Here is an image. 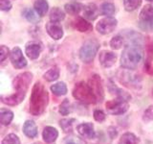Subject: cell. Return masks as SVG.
Listing matches in <instances>:
<instances>
[{
	"instance_id": "83f0119b",
	"label": "cell",
	"mask_w": 153,
	"mask_h": 144,
	"mask_svg": "<svg viewBox=\"0 0 153 144\" xmlns=\"http://www.w3.org/2000/svg\"><path fill=\"white\" fill-rule=\"evenodd\" d=\"M100 12L104 16H112L115 13V6L112 3H102V6H100Z\"/></svg>"
},
{
	"instance_id": "6da1fadb",
	"label": "cell",
	"mask_w": 153,
	"mask_h": 144,
	"mask_svg": "<svg viewBox=\"0 0 153 144\" xmlns=\"http://www.w3.org/2000/svg\"><path fill=\"white\" fill-rule=\"evenodd\" d=\"M32 78L33 75L30 72H24V73L17 75L13 82V88L14 89H16V92L12 95L6 96V97L1 96L2 102L9 106H16L20 104L23 99L25 98L29 86L32 82Z\"/></svg>"
},
{
	"instance_id": "ab89813d",
	"label": "cell",
	"mask_w": 153,
	"mask_h": 144,
	"mask_svg": "<svg viewBox=\"0 0 153 144\" xmlns=\"http://www.w3.org/2000/svg\"><path fill=\"white\" fill-rule=\"evenodd\" d=\"M147 1H150V2H153V0H147Z\"/></svg>"
},
{
	"instance_id": "4dcf8cb0",
	"label": "cell",
	"mask_w": 153,
	"mask_h": 144,
	"mask_svg": "<svg viewBox=\"0 0 153 144\" xmlns=\"http://www.w3.org/2000/svg\"><path fill=\"white\" fill-rule=\"evenodd\" d=\"M2 144H20V140L14 134H10L5 136L2 140Z\"/></svg>"
},
{
	"instance_id": "1f68e13d",
	"label": "cell",
	"mask_w": 153,
	"mask_h": 144,
	"mask_svg": "<svg viewBox=\"0 0 153 144\" xmlns=\"http://www.w3.org/2000/svg\"><path fill=\"white\" fill-rule=\"evenodd\" d=\"M71 112V109H70V103H69V100L68 99H65L63 102L61 103L60 107H59V112L62 115H67L69 114Z\"/></svg>"
},
{
	"instance_id": "cb8c5ba5",
	"label": "cell",
	"mask_w": 153,
	"mask_h": 144,
	"mask_svg": "<svg viewBox=\"0 0 153 144\" xmlns=\"http://www.w3.org/2000/svg\"><path fill=\"white\" fill-rule=\"evenodd\" d=\"M23 16H25V18L29 22L32 23H36L37 21H39V14L36 13L32 9H25L23 11Z\"/></svg>"
},
{
	"instance_id": "f1b7e54d",
	"label": "cell",
	"mask_w": 153,
	"mask_h": 144,
	"mask_svg": "<svg viewBox=\"0 0 153 144\" xmlns=\"http://www.w3.org/2000/svg\"><path fill=\"white\" fill-rule=\"evenodd\" d=\"M76 121V119L74 118H69V119H61L59 121V125L61 129L63 130L65 133H68L72 131V126H73L74 122Z\"/></svg>"
},
{
	"instance_id": "e0dca14e",
	"label": "cell",
	"mask_w": 153,
	"mask_h": 144,
	"mask_svg": "<svg viewBox=\"0 0 153 144\" xmlns=\"http://www.w3.org/2000/svg\"><path fill=\"white\" fill-rule=\"evenodd\" d=\"M75 27L76 30H79V32H89L93 29L92 25H91L87 20H85L84 18H81V17L76 18Z\"/></svg>"
},
{
	"instance_id": "ac0fdd59",
	"label": "cell",
	"mask_w": 153,
	"mask_h": 144,
	"mask_svg": "<svg viewBox=\"0 0 153 144\" xmlns=\"http://www.w3.org/2000/svg\"><path fill=\"white\" fill-rule=\"evenodd\" d=\"M13 118V112L6 109H1L0 110V122L4 126L11 124L12 120Z\"/></svg>"
},
{
	"instance_id": "9a60e30c",
	"label": "cell",
	"mask_w": 153,
	"mask_h": 144,
	"mask_svg": "<svg viewBox=\"0 0 153 144\" xmlns=\"http://www.w3.org/2000/svg\"><path fill=\"white\" fill-rule=\"evenodd\" d=\"M23 132L25 136L30 138H35L37 136V127L36 123L33 120H27L24 123L23 126Z\"/></svg>"
},
{
	"instance_id": "d4e9b609",
	"label": "cell",
	"mask_w": 153,
	"mask_h": 144,
	"mask_svg": "<svg viewBox=\"0 0 153 144\" xmlns=\"http://www.w3.org/2000/svg\"><path fill=\"white\" fill-rule=\"evenodd\" d=\"M64 8H65L66 13H68L70 14H76L82 10L83 6L78 2H72L69 4H66Z\"/></svg>"
},
{
	"instance_id": "8d00e7d4",
	"label": "cell",
	"mask_w": 153,
	"mask_h": 144,
	"mask_svg": "<svg viewBox=\"0 0 153 144\" xmlns=\"http://www.w3.org/2000/svg\"><path fill=\"white\" fill-rule=\"evenodd\" d=\"M0 8L2 11H10L12 8V3L10 0H0Z\"/></svg>"
},
{
	"instance_id": "3957f363",
	"label": "cell",
	"mask_w": 153,
	"mask_h": 144,
	"mask_svg": "<svg viewBox=\"0 0 153 144\" xmlns=\"http://www.w3.org/2000/svg\"><path fill=\"white\" fill-rule=\"evenodd\" d=\"M143 59V49L139 43L126 44L121 57V65L126 69H135Z\"/></svg>"
},
{
	"instance_id": "7a4b0ae2",
	"label": "cell",
	"mask_w": 153,
	"mask_h": 144,
	"mask_svg": "<svg viewBox=\"0 0 153 144\" xmlns=\"http://www.w3.org/2000/svg\"><path fill=\"white\" fill-rule=\"evenodd\" d=\"M49 102V94L44 86L40 83H36L32 89L30 98V112L33 115H40L45 112Z\"/></svg>"
},
{
	"instance_id": "9c48e42d",
	"label": "cell",
	"mask_w": 153,
	"mask_h": 144,
	"mask_svg": "<svg viewBox=\"0 0 153 144\" xmlns=\"http://www.w3.org/2000/svg\"><path fill=\"white\" fill-rule=\"evenodd\" d=\"M41 50H42V46L40 43H38L36 41H31L27 43L25 52L31 60H36L39 56Z\"/></svg>"
},
{
	"instance_id": "5bb4252c",
	"label": "cell",
	"mask_w": 153,
	"mask_h": 144,
	"mask_svg": "<svg viewBox=\"0 0 153 144\" xmlns=\"http://www.w3.org/2000/svg\"><path fill=\"white\" fill-rule=\"evenodd\" d=\"M42 136L44 141L47 143H53L56 141V139L59 136V132L56 131V129L51 126H47L43 130L42 133Z\"/></svg>"
},
{
	"instance_id": "484cf974",
	"label": "cell",
	"mask_w": 153,
	"mask_h": 144,
	"mask_svg": "<svg viewBox=\"0 0 153 144\" xmlns=\"http://www.w3.org/2000/svg\"><path fill=\"white\" fill-rule=\"evenodd\" d=\"M43 77H44V79L48 82L56 81L59 79V69L56 66L53 67V68L48 70L46 73H44Z\"/></svg>"
},
{
	"instance_id": "4316f807",
	"label": "cell",
	"mask_w": 153,
	"mask_h": 144,
	"mask_svg": "<svg viewBox=\"0 0 153 144\" xmlns=\"http://www.w3.org/2000/svg\"><path fill=\"white\" fill-rule=\"evenodd\" d=\"M142 4V0H124L123 5L124 8L127 12L135 11L137 8H139Z\"/></svg>"
},
{
	"instance_id": "30bf717a",
	"label": "cell",
	"mask_w": 153,
	"mask_h": 144,
	"mask_svg": "<svg viewBox=\"0 0 153 144\" xmlns=\"http://www.w3.org/2000/svg\"><path fill=\"white\" fill-rule=\"evenodd\" d=\"M100 64L104 67H110L112 66L117 60L116 54H114L113 52L110 51H102L100 53Z\"/></svg>"
},
{
	"instance_id": "d6986e66",
	"label": "cell",
	"mask_w": 153,
	"mask_h": 144,
	"mask_svg": "<svg viewBox=\"0 0 153 144\" xmlns=\"http://www.w3.org/2000/svg\"><path fill=\"white\" fill-rule=\"evenodd\" d=\"M65 17L64 12L60 10L59 8H53L50 12V20L52 22H60L61 20H63Z\"/></svg>"
},
{
	"instance_id": "d590c367",
	"label": "cell",
	"mask_w": 153,
	"mask_h": 144,
	"mask_svg": "<svg viewBox=\"0 0 153 144\" xmlns=\"http://www.w3.org/2000/svg\"><path fill=\"white\" fill-rule=\"evenodd\" d=\"M139 26H140L143 30L146 31H153V21H146V20H141L139 23Z\"/></svg>"
},
{
	"instance_id": "60d3db41",
	"label": "cell",
	"mask_w": 153,
	"mask_h": 144,
	"mask_svg": "<svg viewBox=\"0 0 153 144\" xmlns=\"http://www.w3.org/2000/svg\"><path fill=\"white\" fill-rule=\"evenodd\" d=\"M152 94H153V89H152Z\"/></svg>"
},
{
	"instance_id": "5b68a950",
	"label": "cell",
	"mask_w": 153,
	"mask_h": 144,
	"mask_svg": "<svg viewBox=\"0 0 153 144\" xmlns=\"http://www.w3.org/2000/svg\"><path fill=\"white\" fill-rule=\"evenodd\" d=\"M100 44L97 40H90L84 42V44L79 50V58L85 64H89L91 62L98 53Z\"/></svg>"
},
{
	"instance_id": "74e56055",
	"label": "cell",
	"mask_w": 153,
	"mask_h": 144,
	"mask_svg": "<svg viewBox=\"0 0 153 144\" xmlns=\"http://www.w3.org/2000/svg\"><path fill=\"white\" fill-rule=\"evenodd\" d=\"M0 55H1V62H4L6 60V58L9 55V49L6 46H4V45L1 46V54Z\"/></svg>"
},
{
	"instance_id": "7c38bea8",
	"label": "cell",
	"mask_w": 153,
	"mask_h": 144,
	"mask_svg": "<svg viewBox=\"0 0 153 144\" xmlns=\"http://www.w3.org/2000/svg\"><path fill=\"white\" fill-rule=\"evenodd\" d=\"M79 134L81 136H83L84 138H88V139H92L95 137V131H94V126L92 123H82L79 124L78 127H76Z\"/></svg>"
},
{
	"instance_id": "7402d4cb",
	"label": "cell",
	"mask_w": 153,
	"mask_h": 144,
	"mask_svg": "<svg viewBox=\"0 0 153 144\" xmlns=\"http://www.w3.org/2000/svg\"><path fill=\"white\" fill-rule=\"evenodd\" d=\"M139 138L131 133H126L123 134V136L120 138L119 144H138Z\"/></svg>"
},
{
	"instance_id": "ffe728a7",
	"label": "cell",
	"mask_w": 153,
	"mask_h": 144,
	"mask_svg": "<svg viewBox=\"0 0 153 144\" xmlns=\"http://www.w3.org/2000/svg\"><path fill=\"white\" fill-rule=\"evenodd\" d=\"M141 20L153 21V6L152 5H146L140 14Z\"/></svg>"
},
{
	"instance_id": "603a6c76",
	"label": "cell",
	"mask_w": 153,
	"mask_h": 144,
	"mask_svg": "<svg viewBox=\"0 0 153 144\" xmlns=\"http://www.w3.org/2000/svg\"><path fill=\"white\" fill-rule=\"evenodd\" d=\"M51 90L55 95H57V96L65 95L67 93V86L64 83L59 82V83H56L55 85H53L51 86Z\"/></svg>"
},
{
	"instance_id": "2e32d148",
	"label": "cell",
	"mask_w": 153,
	"mask_h": 144,
	"mask_svg": "<svg viewBox=\"0 0 153 144\" xmlns=\"http://www.w3.org/2000/svg\"><path fill=\"white\" fill-rule=\"evenodd\" d=\"M83 14L84 17L89 19V20H94L98 17L99 10L95 4H88L87 6L83 7Z\"/></svg>"
},
{
	"instance_id": "ba28073f",
	"label": "cell",
	"mask_w": 153,
	"mask_h": 144,
	"mask_svg": "<svg viewBox=\"0 0 153 144\" xmlns=\"http://www.w3.org/2000/svg\"><path fill=\"white\" fill-rule=\"evenodd\" d=\"M11 62L16 68H23L26 66L27 61L24 58L22 51L19 47H14L11 52Z\"/></svg>"
},
{
	"instance_id": "44dd1931",
	"label": "cell",
	"mask_w": 153,
	"mask_h": 144,
	"mask_svg": "<svg viewBox=\"0 0 153 144\" xmlns=\"http://www.w3.org/2000/svg\"><path fill=\"white\" fill-rule=\"evenodd\" d=\"M48 3L46 0H36L35 2V10L40 16H44L48 12Z\"/></svg>"
},
{
	"instance_id": "836d02e7",
	"label": "cell",
	"mask_w": 153,
	"mask_h": 144,
	"mask_svg": "<svg viewBox=\"0 0 153 144\" xmlns=\"http://www.w3.org/2000/svg\"><path fill=\"white\" fill-rule=\"evenodd\" d=\"M64 144H86L84 140L76 136H69L64 140Z\"/></svg>"
},
{
	"instance_id": "f546056e",
	"label": "cell",
	"mask_w": 153,
	"mask_h": 144,
	"mask_svg": "<svg viewBox=\"0 0 153 144\" xmlns=\"http://www.w3.org/2000/svg\"><path fill=\"white\" fill-rule=\"evenodd\" d=\"M123 43H124V38L123 36H116V37H114L111 41H110V46H111L113 49H120V48H122V46L123 45Z\"/></svg>"
},
{
	"instance_id": "f35d334b",
	"label": "cell",
	"mask_w": 153,
	"mask_h": 144,
	"mask_svg": "<svg viewBox=\"0 0 153 144\" xmlns=\"http://www.w3.org/2000/svg\"><path fill=\"white\" fill-rule=\"evenodd\" d=\"M109 134H110V137H111L112 139L117 136V131H116V129H114L112 127H110L109 128V131H108Z\"/></svg>"
},
{
	"instance_id": "8992f818",
	"label": "cell",
	"mask_w": 153,
	"mask_h": 144,
	"mask_svg": "<svg viewBox=\"0 0 153 144\" xmlns=\"http://www.w3.org/2000/svg\"><path fill=\"white\" fill-rule=\"evenodd\" d=\"M107 112L110 114H123L128 110V103L127 100L123 97H118L115 100L108 101L105 104Z\"/></svg>"
},
{
	"instance_id": "4fadbf2b",
	"label": "cell",
	"mask_w": 153,
	"mask_h": 144,
	"mask_svg": "<svg viewBox=\"0 0 153 144\" xmlns=\"http://www.w3.org/2000/svg\"><path fill=\"white\" fill-rule=\"evenodd\" d=\"M89 86L91 88L93 89L94 93L98 97V100L102 101L103 99V88L102 83H100V79L99 76H93L92 78L89 80Z\"/></svg>"
},
{
	"instance_id": "8fae6325",
	"label": "cell",
	"mask_w": 153,
	"mask_h": 144,
	"mask_svg": "<svg viewBox=\"0 0 153 144\" xmlns=\"http://www.w3.org/2000/svg\"><path fill=\"white\" fill-rule=\"evenodd\" d=\"M46 30H47V33L50 35V37L53 38L56 40H59V38H61L62 36H63L62 28L57 22H52L51 21L49 23H47Z\"/></svg>"
},
{
	"instance_id": "d6a6232c",
	"label": "cell",
	"mask_w": 153,
	"mask_h": 144,
	"mask_svg": "<svg viewBox=\"0 0 153 144\" xmlns=\"http://www.w3.org/2000/svg\"><path fill=\"white\" fill-rule=\"evenodd\" d=\"M143 121H146V122L152 121L153 120V106H150V107H148L146 110L145 113H143Z\"/></svg>"
},
{
	"instance_id": "e575fe53",
	"label": "cell",
	"mask_w": 153,
	"mask_h": 144,
	"mask_svg": "<svg viewBox=\"0 0 153 144\" xmlns=\"http://www.w3.org/2000/svg\"><path fill=\"white\" fill-rule=\"evenodd\" d=\"M94 118H95L96 121L102 122L105 120V118H106V115H105V113L102 112V110H94Z\"/></svg>"
},
{
	"instance_id": "277c9868",
	"label": "cell",
	"mask_w": 153,
	"mask_h": 144,
	"mask_svg": "<svg viewBox=\"0 0 153 144\" xmlns=\"http://www.w3.org/2000/svg\"><path fill=\"white\" fill-rule=\"evenodd\" d=\"M73 96L76 100L84 104H95L99 101L89 84H86L84 82H79L75 86Z\"/></svg>"
},
{
	"instance_id": "52a82bcc",
	"label": "cell",
	"mask_w": 153,
	"mask_h": 144,
	"mask_svg": "<svg viewBox=\"0 0 153 144\" xmlns=\"http://www.w3.org/2000/svg\"><path fill=\"white\" fill-rule=\"evenodd\" d=\"M117 20L113 17L102 18L97 24V30L102 35H107L115 30V28L117 27Z\"/></svg>"
}]
</instances>
